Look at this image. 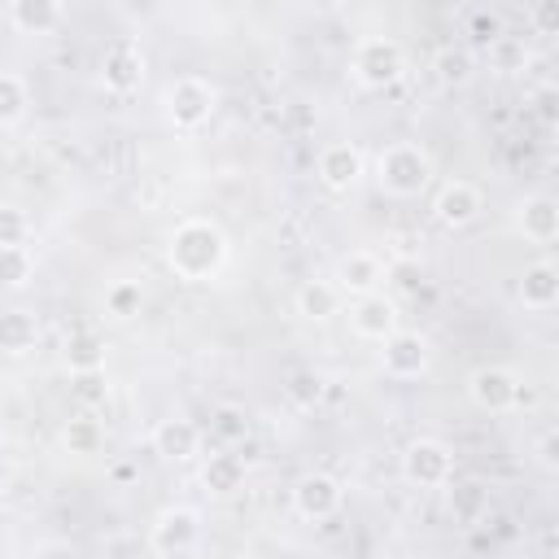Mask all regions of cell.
Instances as JSON below:
<instances>
[{
  "instance_id": "6da1fadb",
  "label": "cell",
  "mask_w": 559,
  "mask_h": 559,
  "mask_svg": "<svg viewBox=\"0 0 559 559\" xmlns=\"http://www.w3.org/2000/svg\"><path fill=\"white\" fill-rule=\"evenodd\" d=\"M227 262V236L214 218H183L170 227L166 236V266L188 280V284H205L223 271Z\"/></svg>"
},
{
  "instance_id": "7a4b0ae2",
  "label": "cell",
  "mask_w": 559,
  "mask_h": 559,
  "mask_svg": "<svg viewBox=\"0 0 559 559\" xmlns=\"http://www.w3.org/2000/svg\"><path fill=\"white\" fill-rule=\"evenodd\" d=\"M432 153L415 140H397L376 153V183L389 197H419L432 183Z\"/></svg>"
},
{
  "instance_id": "3957f363",
  "label": "cell",
  "mask_w": 559,
  "mask_h": 559,
  "mask_svg": "<svg viewBox=\"0 0 559 559\" xmlns=\"http://www.w3.org/2000/svg\"><path fill=\"white\" fill-rule=\"evenodd\" d=\"M162 109H166V122L175 131H197L210 122V114L218 109V87L201 74H179L166 96H162Z\"/></svg>"
},
{
  "instance_id": "277c9868",
  "label": "cell",
  "mask_w": 559,
  "mask_h": 559,
  "mask_svg": "<svg viewBox=\"0 0 559 559\" xmlns=\"http://www.w3.org/2000/svg\"><path fill=\"white\" fill-rule=\"evenodd\" d=\"M349 70L362 87H389L406 74V52L393 35H362L354 44V57H349Z\"/></svg>"
},
{
  "instance_id": "5b68a950",
  "label": "cell",
  "mask_w": 559,
  "mask_h": 559,
  "mask_svg": "<svg viewBox=\"0 0 559 559\" xmlns=\"http://www.w3.org/2000/svg\"><path fill=\"white\" fill-rule=\"evenodd\" d=\"M402 476L419 489H445L454 480V450L441 437H415L402 450Z\"/></svg>"
},
{
  "instance_id": "8992f818",
  "label": "cell",
  "mask_w": 559,
  "mask_h": 559,
  "mask_svg": "<svg viewBox=\"0 0 559 559\" xmlns=\"http://www.w3.org/2000/svg\"><path fill=\"white\" fill-rule=\"evenodd\" d=\"M201 542V511L188 507V502H175V507H162L153 528H148V546L153 555L162 559H183L192 546Z\"/></svg>"
},
{
  "instance_id": "52a82bcc",
  "label": "cell",
  "mask_w": 559,
  "mask_h": 559,
  "mask_svg": "<svg viewBox=\"0 0 559 559\" xmlns=\"http://www.w3.org/2000/svg\"><path fill=\"white\" fill-rule=\"evenodd\" d=\"M515 393H520V376H515L511 367H502V362H480V367H472V376H467V397H472V406H480V411H489V415L515 411Z\"/></svg>"
},
{
  "instance_id": "ba28073f",
  "label": "cell",
  "mask_w": 559,
  "mask_h": 559,
  "mask_svg": "<svg viewBox=\"0 0 559 559\" xmlns=\"http://www.w3.org/2000/svg\"><path fill=\"white\" fill-rule=\"evenodd\" d=\"M428 336L424 332H411V328H397L389 341H380V371L389 380H419L428 371Z\"/></svg>"
},
{
  "instance_id": "9c48e42d",
  "label": "cell",
  "mask_w": 559,
  "mask_h": 559,
  "mask_svg": "<svg viewBox=\"0 0 559 559\" xmlns=\"http://www.w3.org/2000/svg\"><path fill=\"white\" fill-rule=\"evenodd\" d=\"M349 328H354V336L380 345V341H389L402 328V310H397V301L384 288H376V293L349 301Z\"/></svg>"
},
{
  "instance_id": "30bf717a",
  "label": "cell",
  "mask_w": 559,
  "mask_h": 559,
  "mask_svg": "<svg viewBox=\"0 0 559 559\" xmlns=\"http://www.w3.org/2000/svg\"><path fill=\"white\" fill-rule=\"evenodd\" d=\"M314 175L328 192H349L362 175H367V153L349 140H336V144H323L319 148V162H314Z\"/></svg>"
},
{
  "instance_id": "8fae6325",
  "label": "cell",
  "mask_w": 559,
  "mask_h": 559,
  "mask_svg": "<svg viewBox=\"0 0 559 559\" xmlns=\"http://www.w3.org/2000/svg\"><path fill=\"white\" fill-rule=\"evenodd\" d=\"M341 502H345V489L332 472H306L293 485V511L301 520H332L341 511Z\"/></svg>"
},
{
  "instance_id": "7c38bea8",
  "label": "cell",
  "mask_w": 559,
  "mask_h": 559,
  "mask_svg": "<svg viewBox=\"0 0 559 559\" xmlns=\"http://www.w3.org/2000/svg\"><path fill=\"white\" fill-rule=\"evenodd\" d=\"M144 83V52L135 39H114L100 57V87L114 96H131Z\"/></svg>"
},
{
  "instance_id": "4fadbf2b",
  "label": "cell",
  "mask_w": 559,
  "mask_h": 559,
  "mask_svg": "<svg viewBox=\"0 0 559 559\" xmlns=\"http://www.w3.org/2000/svg\"><path fill=\"white\" fill-rule=\"evenodd\" d=\"M480 210H485L480 188L467 183V179H445V183L437 188V197H432V218H437L441 227H450V231L472 227V223L480 218Z\"/></svg>"
},
{
  "instance_id": "5bb4252c",
  "label": "cell",
  "mask_w": 559,
  "mask_h": 559,
  "mask_svg": "<svg viewBox=\"0 0 559 559\" xmlns=\"http://www.w3.org/2000/svg\"><path fill=\"white\" fill-rule=\"evenodd\" d=\"M380 280H384V262H380L376 249H349V253H341L336 275H332V284L341 288V297H367V293L380 288Z\"/></svg>"
},
{
  "instance_id": "9a60e30c",
  "label": "cell",
  "mask_w": 559,
  "mask_h": 559,
  "mask_svg": "<svg viewBox=\"0 0 559 559\" xmlns=\"http://www.w3.org/2000/svg\"><path fill=\"white\" fill-rule=\"evenodd\" d=\"M148 445H153V454H162L170 463H183V459H192L201 450V428L192 419H183V415H166V419L153 424Z\"/></svg>"
},
{
  "instance_id": "2e32d148",
  "label": "cell",
  "mask_w": 559,
  "mask_h": 559,
  "mask_svg": "<svg viewBox=\"0 0 559 559\" xmlns=\"http://www.w3.org/2000/svg\"><path fill=\"white\" fill-rule=\"evenodd\" d=\"M515 297H520L524 310H550L559 301V271H555V262H546V258L528 262L520 284H515Z\"/></svg>"
},
{
  "instance_id": "e0dca14e",
  "label": "cell",
  "mask_w": 559,
  "mask_h": 559,
  "mask_svg": "<svg viewBox=\"0 0 559 559\" xmlns=\"http://www.w3.org/2000/svg\"><path fill=\"white\" fill-rule=\"evenodd\" d=\"M515 223H520V231H524L528 240L546 245V240H555V236H559V201H555V197H546V192L524 197V201H520V210H515Z\"/></svg>"
},
{
  "instance_id": "ac0fdd59",
  "label": "cell",
  "mask_w": 559,
  "mask_h": 559,
  "mask_svg": "<svg viewBox=\"0 0 559 559\" xmlns=\"http://www.w3.org/2000/svg\"><path fill=\"white\" fill-rule=\"evenodd\" d=\"M201 485H205L210 493H218V498L236 493V489L245 485V459H240V454H227V450L205 454V463H201Z\"/></svg>"
},
{
  "instance_id": "d6986e66",
  "label": "cell",
  "mask_w": 559,
  "mask_h": 559,
  "mask_svg": "<svg viewBox=\"0 0 559 559\" xmlns=\"http://www.w3.org/2000/svg\"><path fill=\"white\" fill-rule=\"evenodd\" d=\"M297 314L301 319H314V323H323V319H332L336 310H341V288L332 284V280H306L301 288H297Z\"/></svg>"
},
{
  "instance_id": "ffe728a7",
  "label": "cell",
  "mask_w": 559,
  "mask_h": 559,
  "mask_svg": "<svg viewBox=\"0 0 559 559\" xmlns=\"http://www.w3.org/2000/svg\"><path fill=\"white\" fill-rule=\"evenodd\" d=\"M61 17H66V9H61L57 0H13V4H9V22H13L22 35H44V31H52Z\"/></svg>"
},
{
  "instance_id": "44dd1931",
  "label": "cell",
  "mask_w": 559,
  "mask_h": 559,
  "mask_svg": "<svg viewBox=\"0 0 559 559\" xmlns=\"http://www.w3.org/2000/svg\"><path fill=\"white\" fill-rule=\"evenodd\" d=\"M66 367L70 376H87V371H105V341L92 328H79L66 336Z\"/></svg>"
},
{
  "instance_id": "7402d4cb",
  "label": "cell",
  "mask_w": 559,
  "mask_h": 559,
  "mask_svg": "<svg viewBox=\"0 0 559 559\" xmlns=\"http://www.w3.org/2000/svg\"><path fill=\"white\" fill-rule=\"evenodd\" d=\"M39 341V323L31 310H0V349L4 354H26Z\"/></svg>"
},
{
  "instance_id": "603a6c76",
  "label": "cell",
  "mask_w": 559,
  "mask_h": 559,
  "mask_svg": "<svg viewBox=\"0 0 559 559\" xmlns=\"http://www.w3.org/2000/svg\"><path fill=\"white\" fill-rule=\"evenodd\" d=\"M31 105V87L22 74L13 70H0V127H13Z\"/></svg>"
},
{
  "instance_id": "cb8c5ba5",
  "label": "cell",
  "mask_w": 559,
  "mask_h": 559,
  "mask_svg": "<svg viewBox=\"0 0 559 559\" xmlns=\"http://www.w3.org/2000/svg\"><path fill=\"white\" fill-rule=\"evenodd\" d=\"M61 441H66L70 454H96L100 441H105V432H100V424H96L92 415H74V419H66Z\"/></svg>"
},
{
  "instance_id": "d4e9b609",
  "label": "cell",
  "mask_w": 559,
  "mask_h": 559,
  "mask_svg": "<svg viewBox=\"0 0 559 559\" xmlns=\"http://www.w3.org/2000/svg\"><path fill=\"white\" fill-rule=\"evenodd\" d=\"M140 306H144L140 280H114V284L105 288V310H109L114 319H131V314H140Z\"/></svg>"
},
{
  "instance_id": "484cf974",
  "label": "cell",
  "mask_w": 559,
  "mask_h": 559,
  "mask_svg": "<svg viewBox=\"0 0 559 559\" xmlns=\"http://www.w3.org/2000/svg\"><path fill=\"white\" fill-rule=\"evenodd\" d=\"M445 489H450V511L459 520H476L485 511V485L480 480H459V485L450 480Z\"/></svg>"
},
{
  "instance_id": "4316f807",
  "label": "cell",
  "mask_w": 559,
  "mask_h": 559,
  "mask_svg": "<svg viewBox=\"0 0 559 559\" xmlns=\"http://www.w3.org/2000/svg\"><path fill=\"white\" fill-rule=\"evenodd\" d=\"M31 275H35V258H31L26 245L22 249H0V284L4 288H22Z\"/></svg>"
},
{
  "instance_id": "83f0119b",
  "label": "cell",
  "mask_w": 559,
  "mask_h": 559,
  "mask_svg": "<svg viewBox=\"0 0 559 559\" xmlns=\"http://www.w3.org/2000/svg\"><path fill=\"white\" fill-rule=\"evenodd\" d=\"M31 236V218L22 205H0V249H22Z\"/></svg>"
},
{
  "instance_id": "f1b7e54d",
  "label": "cell",
  "mask_w": 559,
  "mask_h": 559,
  "mask_svg": "<svg viewBox=\"0 0 559 559\" xmlns=\"http://www.w3.org/2000/svg\"><path fill=\"white\" fill-rule=\"evenodd\" d=\"M284 393L293 397V406L310 411V406L323 397V376H319V371H293L288 384H284Z\"/></svg>"
},
{
  "instance_id": "f546056e",
  "label": "cell",
  "mask_w": 559,
  "mask_h": 559,
  "mask_svg": "<svg viewBox=\"0 0 559 559\" xmlns=\"http://www.w3.org/2000/svg\"><path fill=\"white\" fill-rule=\"evenodd\" d=\"M472 74V57L463 48H441L437 52V79L441 83H467Z\"/></svg>"
},
{
  "instance_id": "4dcf8cb0",
  "label": "cell",
  "mask_w": 559,
  "mask_h": 559,
  "mask_svg": "<svg viewBox=\"0 0 559 559\" xmlns=\"http://www.w3.org/2000/svg\"><path fill=\"white\" fill-rule=\"evenodd\" d=\"M524 39H515V35H498L493 44H489V61L498 66V70H520L524 66Z\"/></svg>"
},
{
  "instance_id": "1f68e13d",
  "label": "cell",
  "mask_w": 559,
  "mask_h": 559,
  "mask_svg": "<svg viewBox=\"0 0 559 559\" xmlns=\"http://www.w3.org/2000/svg\"><path fill=\"white\" fill-rule=\"evenodd\" d=\"M74 397L83 402V406H96V402H105L109 397V384H105V371H87V376H74Z\"/></svg>"
},
{
  "instance_id": "d6a6232c",
  "label": "cell",
  "mask_w": 559,
  "mask_h": 559,
  "mask_svg": "<svg viewBox=\"0 0 559 559\" xmlns=\"http://www.w3.org/2000/svg\"><path fill=\"white\" fill-rule=\"evenodd\" d=\"M528 22L537 26V35H555L559 31V0H537L528 9Z\"/></svg>"
},
{
  "instance_id": "836d02e7",
  "label": "cell",
  "mask_w": 559,
  "mask_h": 559,
  "mask_svg": "<svg viewBox=\"0 0 559 559\" xmlns=\"http://www.w3.org/2000/svg\"><path fill=\"white\" fill-rule=\"evenodd\" d=\"M214 419H218L214 428H218V432H227V437H240V432H245V424H240V411H236V406H223Z\"/></svg>"
},
{
  "instance_id": "e575fe53",
  "label": "cell",
  "mask_w": 559,
  "mask_h": 559,
  "mask_svg": "<svg viewBox=\"0 0 559 559\" xmlns=\"http://www.w3.org/2000/svg\"><path fill=\"white\" fill-rule=\"evenodd\" d=\"M555 445H559V441H555V432H546V437H542V445H537V450H542V454H537V459H542V467H555Z\"/></svg>"
},
{
  "instance_id": "d590c367",
  "label": "cell",
  "mask_w": 559,
  "mask_h": 559,
  "mask_svg": "<svg viewBox=\"0 0 559 559\" xmlns=\"http://www.w3.org/2000/svg\"><path fill=\"white\" fill-rule=\"evenodd\" d=\"M157 559H162V555H157Z\"/></svg>"
}]
</instances>
